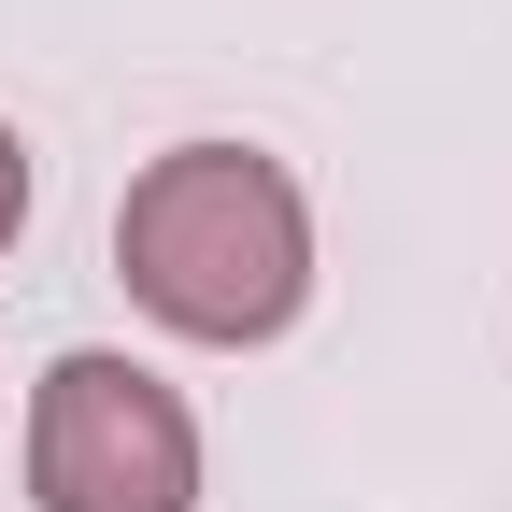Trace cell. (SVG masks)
Listing matches in <instances>:
<instances>
[{
    "label": "cell",
    "instance_id": "cell-3",
    "mask_svg": "<svg viewBox=\"0 0 512 512\" xmlns=\"http://www.w3.org/2000/svg\"><path fill=\"white\" fill-rule=\"evenodd\" d=\"M15 228H29V143L0 128V242H15Z\"/></svg>",
    "mask_w": 512,
    "mask_h": 512
},
{
    "label": "cell",
    "instance_id": "cell-1",
    "mask_svg": "<svg viewBox=\"0 0 512 512\" xmlns=\"http://www.w3.org/2000/svg\"><path fill=\"white\" fill-rule=\"evenodd\" d=\"M114 271L185 342H271L313 299V214L256 143H171L114 214Z\"/></svg>",
    "mask_w": 512,
    "mask_h": 512
},
{
    "label": "cell",
    "instance_id": "cell-2",
    "mask_svg": "<svg viewBox=\"0 0 512 512\" xmlns=\"http://www.w3.org/2000/svg\"><path fill=\"white\" fill-rule=\"evenodd\" d=\"M29 484L43 512H200V427L157 370L57 356L29 399Z\"/></svg>",
    "mask_w": 512,
    "mask_h": 512
}]
</instances>
